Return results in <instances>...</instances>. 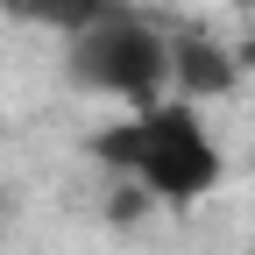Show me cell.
<instances>
[{"mask_svg":"<svg viewBox=\"0 0 255 255\" xmlns=\"http://www.w3.org/2000/svg\"><path fill=\"white\" fill-rule=\"evenodd\" d=\"M227 7H255V0H227Z\"/></svg>","mask_w":255,"mask_h":255,"instance_id":"5","label":"cell"},{"mask_svg":"<svg viewBox=\"0 0 255 255\" xmlns=\"http://www.w3.org/2000/svg\"><path fill=\"white\" fill-rule=\"evenodd\" d=\"M128 0H0V14L7 21H21V28H50V36H85L92 21H107V14H121Z\"/></svg>","mask_w":255,"mask_h":255,"instance_id":"4","label":"cell"},{"mask_svg":"<svg viewBox=\"0 0 255 255\" xmlns=\"http://www.w3.org/2000/svg\"><path fill=\"white\" fill-rule=\"evenodd\" d=\"M64 78H71L78 92L114 100L121 114L156 107V100H170V36L149 14L121 7V14L92 21L85 36L64 43Z\"/></svg>","mask_w":255,"mask_h":255,"instance_id":"2","label":"cell"},{"mask_svg":"<svg viewBox=\"0 0 255 255\" xmlns=\"http://www.w3.org/2000/svg\"><path fill=\"white\" fill-rule=\"evenodd\" d=\"M241 85V64L227 43H213L206 28H184L170 36V100H191V107H213Z\"/></svg>","mask_w":255,"mask_h":255,"instance_id":"3","label":"cell"},{"mask_svg":"<svg viewBox=\"0 0 255 255\" xmlns=\"http://www.w3.org/2000/svg\"><path fill=\"white\" fill-rule=\"evenodd\" d=\"M85 156L100 170H114V184H135L149 206H199L227 177V156H220L206 114L191 100H156V107H135L107 128H92Z\"/></svg>","mask_w":255,"mask_h":255,"instance_id":"1","label":"cell"}]
</instances>
